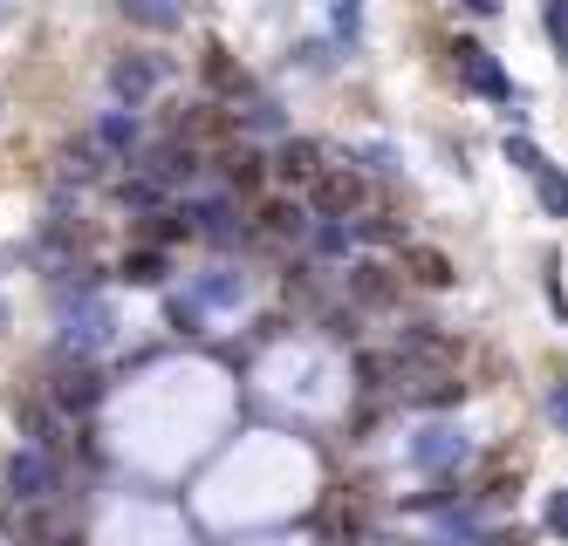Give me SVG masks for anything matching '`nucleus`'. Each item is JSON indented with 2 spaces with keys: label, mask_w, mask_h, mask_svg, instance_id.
I'll use <instances>...</instances> for the list:
<instances>
[{
  "label": "nucleus",
  "mask_w": 568,
  "mask_h": 546,
  "mask_svg": "<svg viewBox=\"0 0 568 546\" xmlns=\"http://www.w3.org/2000/svg\"><path fill=\"white\" fill-rule=\"evenodd\" d=\"M158 82H165V55H116L110 62V96L131 103V110L158 90Z\"/></svg>",
  "instance_id": "1"
},
{
  "label": "nucleus",
  "mask_w": 568,
  "mask_h": 546,
  "mask_svg": "<svg viewBox=\"0 0 568 546\" xmlns=\"http://www.w3.org/2000/svg\"><path fill=\"white\" fill-rule=\"evenodd\" d=\"M453 62H459V75L473 82L479 96H494V103H514V82H507V69H500L494 55H486L479 41H459V49H453Z\"/></svg>",
  "instance_id": "2"
},
{
  "label": "nucleus",
  "mask_w": 568,
  "mask_h": 546,
  "mask_svg": "<svg viewBox=\"0 0 568 546\" xmlns=\"http://www.w3.org/2000/svg\"><path fill=\"white\" fill-rule=\"evenodd\" d=\"M138 164H144V178H151V185H165V192H172V185H192L199 151H192V144H151Z\"/></svg>",
  "instance_id": "3"
},
{
  "label": "nucleus",
  "mask_w": 568,
  "mask_h": 546,
  "mask_svg": "<svg viewBox=\"0 0 568 546\" xmlns=\"http://www.w3.org/2000/svg\"><path fill=\"white\" fill-rule=\"evenodd\" d=\"M308 192H315V213L322 219H343V213H356V205H363V178L356 172H322Z\"/></svg>",
  "instance_id": "4"
},
{
  "label": "nucleus",
  "mask_w": 568,
  "mask_h": 546,
  "mask_svg": "<svg viewBox=\"0 0 568 546\" xmlns=\"http://www.w3.org/2000/svg\"><path fill=\"white\" fill-rule=\"evenodd\" d=\"M274 172H281V178H288V185H315L322 172H329V164H322V151H315V144H302V137H288V144H281V151H274Z\"/></svg>",
  "instance_id": "5"
},
{
  "label": "nucleus",
  "mask_w": 568,
  "mask_h": 546,
  "mask_svg": "<svg viewBox=\"0 0 568 546\" xmlns=\"http://www.w3.org/2000/svg\"><path fill=\"white\" fill-rule=\"evenodd\" d=\"M185 219H192V233H206V239H233L240 233L233 198H199V205H185Z\"/></svg>",
  "instance_id": "6"
},
{
  "label": "nucleus",
  "mask_w": 568,
  "mask_h": 546,
  "mask_svg": "<svg viewBox=\"0 0 568 546\" xmlns=\"http://www.w3.org/2000/svg\"><path fill=\"white\" fill-rule=\"evenodd\" d=\"M116 8H124L138 28H158V34L185 21V0H116Z\"/></svg>",
  "instance_id": "7"
},
{
  "label": "nucleus",
  "mask_w": 568,
  "mask_h": 546,
  "mask_svg": "<svg viewBox=\"0 0 568 546\" xmlns=\"http://www.w3.org/2000/svg\"><path fill=\"white\" fill-rule=\"evenodd\" d=\"M535 198H541L548 219H568V172H561V164H541V172H535Z\"/></svg>",
  "instance_id": "8"
},
{
  "label": "nucleus",
  "mask_w": 568,
  "mask_h": 546,
  "mask_svg": "<svg viewBox=\"0 0 568 546\" xmlns=\"http://www.w3.org/2000/svg\"><path fill=\"white\" fill-rule=\"evenodd\" d=\"M261 226H267L274 239H302V226H308V213H302V205H295V198H267V205H261Z\"/></svg>",
  "instance_id": "9"
},
{
  "label": "nucleus",
  "mask_w": 568,
  "mask_h": 546,
  "mask_svg": "<svg viewBox=\"0 0 568 546\" xmlns=\"http://www.w3.org/2000/svg\"><path fill=\"white\" fill-rule=\"evenodd\" d=\"M131 144H138V116L131 110H110L97 123V151H131Z\"/></svg>",
  "instance_id": "10"
},
{
  "label": "nucleus",
  "mask_w": 568,
  "mask_h": 546,
  "mask_svg": "<svg viewBox=\"0 0 568 546\" xmlns=\"http://www.w3.org/2000/svg\"><path fill=\"white\" fill-rule=\"evenodd\" d=\"M206 82H213V90H226V96H247V75L226 62V49H213V55H206Z\"/></svg>",
  "instance_id": "11"
},
{
  "label": "nucleus",
  "mask_w": 568,
  "mask_h": 546,
  "mask_svg": "<svg viewBox=\"0 0 568 546\" xmlns=\"http://www.w3.org/2000/svg\"><path fill=\"white\" fill-rule=\"evenodd\" d=\"M390 293H397L390 267H356V301H390Z\"/></svg>",
  "instance_id": "12"
},
{
  "label": "nucleus",
  "mask_w": 568,
  "mask_h": 546,
  "mask_svg": "<svg viewBox=\"0 0 568 546\" xmlns=\"http://www.w3.org/2000/svg\"><path fill=\"white\" fill-rule=\"evenodd\" d=\"M226 185H233V192H254V185H261V157H254V151H233V157H226Z\"/></svg>",
  "instance_id": "13"
},
{
  "label": "nucleus",
  "mask_w": 568,
  "mask_h": 546,
  "mask_svg": "<svg viewBox=\"0 0 568 546\" xmlns=\"http://www.w3.org/2000/svg\"><path fill=\"white\" fill-rule=\"evenodd\" d=\"M412 280H425V287H453V260H445V254H425V246H418V254H412Z\"/></svg>",
  "instance_id": "14"
},
{
  "label": "nucleus",
  "mask_w": 568,
  "mask_h": 546,
  "mask_svg": "<svg viewBox=\"0 0 568 546\" xmlns=\"http://www.w3.org/2000/svg\"><path fill=\"white\" fill-rule=\"evenodd\" d=\"M124 280H138V287L165 280V254H131V260H124Z\"/></svg>",
  "instance_id": "15"
},
{
  "label": "nucleus",
  "mask_w": 568,
  "mask_h": 546,
  "mask_svg": "<svg viewBox=\"0 0 568 546\" xmlns=\"http://www.w3.org/2000/svg\"><path fill=\"white\" fill-rule=\"evenodd\" d=\"M507 157L520 164V172H527V178H535V172H541V164H548V157H541L535 144H527V137H507Z\"/></svg>",
  "instance_id": "16"
},
{
  "label": "nucleus",
  "mask_w": 568,
  "mask_h": 546,
  "mask_svg": "<svg viewBox=\"0 0 568 546\" xmlns=\"http://www.w3.org/2000/svg\"><path fill=\"white\" fill-rule=\"evenodd\" d=\"M315 246H322V254H343V246H349V226H343V219H322V226H315Z\"/></svg>",
  "instance_id": "17"
},
{
  "label": "nucleus",
  "mask_w": 568,
  "mask_h": 546,
  "mask_svg": "<svg viewBox=\"0 0 568 546\" xmlns=\"http://www.w3.org/2000/svg\"><path fill=\"white\" fill-rule=\"evenodd\" d=\"M247 123H254V131H281V110H274V103H254Z\"/></svg>",
  "instance_id": "18"
},
{
  "label": "nucleus",
  "mask_w": 568,
  "mask_h": 546,
  "mask_svg": "<svg viewBox=\"0 0 568 546\" xmlns=\"http://www.w3.org/2000/svg\"><path fill=\"white\" fill-rule=\"evenodd\" d=\"M356 239H397L390 219H356Z\"/></svg>",
  "instance_id": "19"
},
{
  "label": "nucleus",
  "mask_w": 568,
  "mask_h": 546,
  "mask_svg": "<svg viewBox=\"0 0 568 546\" xmlns=\"http://www.w3.org/2000/svg\"><path fill=\"white\" fill-rule=\"evenodd\" d=\"M548 416H555V424H568V383L548 390Z\"/></svg>",
  "instance_id": "20"
},
{
  "label": "nucleus",
  "mask_w": 568,
  "mask_h": 546,
  "mask_svg": "<svg viewBox=\"0 0 568 546\" xmlns=\"http://www.w3.org/2000/svg\"><path fill=\"white\" fill-rule=\"evenodd\" d=\"M336 28H343V34L356 28V0H336Z\"/></svg>",
  "instance_id": "21"
},
{
  "label": "nucleus",
  "mask_w": 568,
  "mask_h": 546,
  "mask_svg": "<svg viewBox=\"0 0 568 546\" xmlns=\"http://www.w3.org/2000/svg\"><path fill=\"white\" fill-rule=\"evenodd\" d=\"M466 8H473V14H500V0H466Z\"/></svg>",
  "instance_id": "22"
}]
</instances>
